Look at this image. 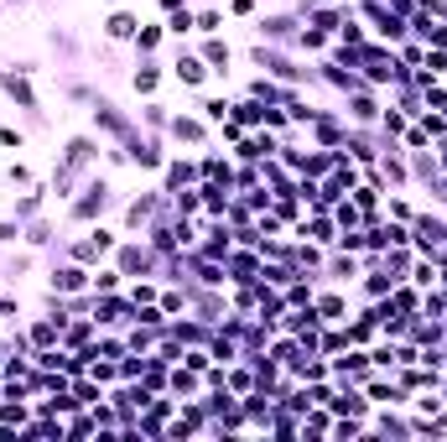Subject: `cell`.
Here are the masks:
<instances>
[{"label": "cell", "instance_id": "1", "mask_svg": "<svg viewBox=\"0 0 447 442\" xmlns=\"http://www.w3.org/2000/svg\"><path fill=\"white\" fill-rule=\"evenodd\" d=\"M105 203H109V182L99 177V182H89V187H83V198L73 203V219H78V224H89L94 213H105Z\"/></svg>", "mask_w": 447, "mask_h": 442}, {"label": "cell", "instance_id": "2", "mask_svg": "<svg viewBox=\"0 0 447 442\" xmlns=\"http://www.w3.org/2000/svg\"><path fill=\"white\" fill-rule=\"evenodd\" d=\"M250 58H255L265 73H276V78H292V83H296V78H312V68H296V63H286L281 52H265V47H255Z\"/></svg>", "mask_w": 447, "mask_h": 442}, {"label": "cell", "instance_id": "3", "mask_svg": "<svg viewBox=\"0 0 447 442\" xmlns=\"http://www.w3.org/2000/svg\"><path fill=\"white\" fill-rule=\"evenodd\" d=\"M0 83H6V94H11V99H16V105H21L32 120H42V109H36V94H32V83H26V73H11V68H6V73H0Z\"/></svg>", "mask_w": 447, "mask_h": 442}, {"label": "cell", "instance_id": "4", "mask_svg": "<svg viewBox=\"0 0 447 442\" xmlns=\"http://www.w3.org/2000/svg\"><path fill=\"white\" fill-rule=\"evenodd\" d=\"M47 281H52V291H58V297H68V291H78L83 281H89V271H83V266H58Z\"/></svg>", "mask_w": 447, "mask_h": 442}, {"label": "cell", "instance_id": "5", "mask_svg": "<svg viewBox=\"0 0 447 442\" xmlns=\"http://www.w3.org/2000/svg\"><path fill=\"white\" fill-rule=\"evenodd\" d=\"M120 271H125V276L151 271V250H146V244H125V250H120Z\"/></svg>", "mask_w": 447, "mask_h": 442}, {"label": "cell", "instance_id": "6", "mask_svg": "<svg viewBox=\"0 0 447 442\" xmlns=\"http://www.w3.org/2000/svg\"><path fill=\"white\" fill-rule=\"evenodd\" d=\"M255 32L271 36V42H286V36H296V21H292V16H260Z\"/></svg>", "mask_w": 447, "mask_h": 442}, {"label": "cell", "instance_id": "7", "mask_svg": "<svg viewBox=\"0 0 447 442\" xmlns=\"http://www.w3.org/2000/svg\"><path fill=\"white\" fill-rule=\"evenodd\" d=\"M135 26H141V21H135V16H130V11H115V16H109V21H105V32L115 36V42H125V36H135Z\"/></svg>", "mask_w": 447, "mask_h": 442}, {"label": "cell", "instance_id": "8", "mask_svg": "<svg viewBox=\"0 0 447 442\" xmlns=\"http://www.w3.org/2000/svg\"><path fill=\"white\" fill-rule=\"evenodd\" d=\"M203 63H208V68H229V42H219V36H208V42H203Z\"/></svg>", "mask_w": 447, "mask_h": 442}, {"label": "cell", "instance_id": "9", "mask_svg": "<svg viewBox=\"0 0 447 442\" xmlns=\"http://www.w3.org/2000/svg\"><path fill=\"white\" fill-rule=\"evenodd\" d=\"M193 177H198L193 162H172L166 167V193H182V182H193Z\"/></svg>", "mask_w": 447, "mask_h": 442}, {"label": "cell", "instance_id": "10", "mask_svg": "<svg viewBox=\"0 0 447 442\" xmlns=\"http://www.w3.org/2000/svg\"><path fill=\"white\" fill-rule=\"evenodd\" d=\"M177 78H182V83H203V78H208V63H203V58H177Z\"/></svg>", "mask_w": 447, "mask_h": 442}, {"label": "cell", "instance_id": "11", "mask_svg": "<svg viewBox=\"0 0 447 442\" xmlns=\"http://www.w3.org/2000/svg\"><path fill=\"white\" fill-rule=\"evenodd\" d=\"M318 307V323H338L343 313H349V302H343V297H323V302H312Z\"/></svg>", "mask_w": 447, "mask_h": 442}, {"label": "cell", "instance_id": "12", "mask_svg": "<svg viewBox=\"0 0 447 442\" xmlns=\"http://www.w3.org/2000/svg\"><path fill=\"white\" fill-rule=\"evenodd\" d=\"M172 136H177V140H203V120L177 115V120H172Z\"/></svg>", "mask_w": 447, "mask_h": 442}, {"label": "cell", "instance_id": "13", "mask_svg": "<svg viewBox=\"0 0 447 442\" xmlns=\"http://www.w3.org/2000/svg\"><path fill=\"white\" fill-rule=\"evenodd\" d=\"M328 411H338V417H364L369 401H359V396H338V401H328Z\"/></svg>", "mask_w": 447, "mask_h": 442}, {"label": "cell", "instance_id": "14", "mask_svg": "<svg viewBox=\"0 0 447 442\" xmlns=\"http://www.w3.org/2000/svg\"><path fill=\"white\" fill-rule=\"evenodd\" d=\"M172 390H177V396H198V370H188V364H182V370L172 375Z\"/></svg>", "mask_w": 447, "mask_h": 442}, {"label": "cell", "instance_id": "15", "mask_svg": "<svg viewBox=\"0 0 447 442\" xmlns=\"http://www.w3.org/2000/svg\"><path fill=\"white\" fill-rule=\"evenodd\" d=\"M255 276H260V266H255L250 255H235V260H229V281H255Z\"/></svg>", "mask_w": 447, "mask_h": 442}, {"label": "cell", "instance_id": "16", "mask_svg": "<svg viewBox=\"0 0 447 442\" xmlns=\"http://www.w3.org/2000/svg\"><path fill=\"white\" fill-rule=\"evenodd\" d=\"M353 120H364V125H369V120H380V105H375V99H369V94H359V99H353Z\"/></svg>", "mask_w": 447, "mask_h": 442}, {"label": "cell", "instance_id": "17", "mask_svg": "<svg viewBox=\"0 0 447 442\" xmlns=\"http://www.w3.org/2000/svg\"><path fill=\"white\" fill-rule=\"evenodd\" d=\"M151 209H156V198H135L130 203V229H141V224L151 219Z\"/></svg>", "mask_w": 447, "mask_h": 442}, {"label": "cell", "instance_id": "18", "mask_svg": "<svg viewBox=\"0 0 447 442\" xmlns=\"http://www.w3.org/2000/svg\"><path fill=\"white\" fill-rule=\"evenodd\" d=\"M63 432H68V437H89V432H99V421H94V417H73Z\"/></svg>", "mask_w": 447, "mask_h": 442}, {"label": "cell", "instance_id": "19", "mask_svg": "<svg viewBox=\"0 0 447 442\" xmlns=\"http://www.w3.org/2000/svg\"><path fill=\"white\" fill-rule=\"evenodd\" d=\"M156 83H162V73H156V68H151V63H146V68H141V73H135V89H141V94H151V89H156Z\"/></svg>", "mask_w": 447, "mask_h": 442}, {"label": "cell", "instance_id": "20", "mask_svg": "<svg viewBox=\"0 0 447 442\" xmlns=\"http://www.w3.org/2000/svg\"><path fill=\"white\" fill-rule=\"evenodd\" d=\"M380 125H385V136H390V140H395V136H406V120H400L395 109H390V115H380Z\"/></svg>", "mask_w": 447, "mask_h": 442}, {"label": "cell", "instance_id": "21", "mask_svg": "<svg viewBox=\"0 0 447 442\" xmlns=\"http://www.w3.org/2000/svg\"><path fill=\"white\" fill-rule=\"evenodd\" d=\"M203 115H208V120H219V125H224V120H229V99H208V105H203Z\"/></svg>", "mask_w": 447, "mask_h": 442}, {"label": "cell", "instance_id": "22", "mask_svg": "<svg viewBox=\"0 0 447 442\" xmlns=\"http://www.w3.org/2000/svg\"><path fill=\"white\" fill-rule=\"evenodd\" d=\"M120 281H125V271H99V281H94V291H115Z\"/></svg>", "mask_w": 447, "mask_h": 442}, {"label": "cell", "instance_id": "23", "mask_svg": "<svg viewBox=\"0 0 447 442\" xmlns=\"http://www.w3.org/2000/svg\"><path fill=\"white\" fill-rule=\"evenodd\" d=\"M375 427H380V432H395V437H406V432H411L406 421H395V417H390V411H385V417H375Z\"/></svg>", "mask_w": 447, "mask_h": 442}, {"label": "cell", "instance_id": "24", "mask_svg": "<svg viewBox=\"0 0 447 442\" xmlns=\"http://www.w3.org/2000/svg\"><path fill=\"white\" fill-rule=\"evenodd\" d=\"M219 26H224V16L213 11V6H208V11H198V32H219Z\"/></svg>", "mask_w": 447, "mask_h": 442}, {"label": "cell", "instance_id": "25", "mask_svg": "<svg viewBox=\"0 0 447 442\" xmlns=\"http://www.w3.org/2000/svg\"><path fill=\"white\" fill-rule=\"evenodd\" d=\"M422 130H426V136H447V115H426Z\"/></svg>", "mask_w": 447, "mask_h": 442}, {"label": "cell", "instance_id": "26", "mask_svg": "<svg viewBox=\"0 0 447 442\" xmlns=\"http://www.w3.org/2000/svg\"><path fill=\"white\" fill-rule=\"evenodd\" d=\"M0 146H11V151H21L26 140H21V130H11V125H0Z\"/></svg>", "mask_w": 447, "mask_h": 442}, {"label": "cell", "instance_id": "27", "mask_svg": "<svg viewBox=\"0 0 447 442\" xmlns=\"http://www.w3.org/2000/svg\"><path fill=\"white\" fill-rule=\"evenodd\" d=\"M21 234V219H0V244H11Z\"/></svg>", "mask_w": 447, "mask_h": 442}, {"label": "cell", "instance_id": "28", "mask_svg": "<svg viewBox=\"0 0 447 442\" xmlns=\"http://www.w3.org/2000/svg\"><path fill=\"white\" fill-rule=\"evenodd\" d=\"M135 36H141V52H151V47L162 42V26H146V32H135Z\"/></svg>", "mask_w": 447, "mask_h": 442}, {"label": "cell", "instance_id": "29", "mask_svg": "<svg viewBox=\"0 0 447 442\" xmlns=\"http://www.w3.org/2000/svg\"><path fill=\"white\" fill-rule=\"evenodd\" d=\"M333 276H338V281H353V276H359V266H353V260H333Z\"/></svg>", "mask_w": 447, "mask_h": 442}, {"label": "cell", "instance_id": "30", "mask_svg": "<svg viewBox=\"0 0 447 442\" xmlns=\"http://www.w3.org/2000/svg\"><path fill=\"white\" fill-rule=\"evenodd\" d=\"M411 281H422V286H437V260H432V266H416Z\"/></svg>", "mask_w": 447, "mask_h": 442}, {"label": "cell", "instance_id": "31", "mask_svg": "<svg viewBox=\"0 0 447 442\" xmlns=\"http://www.w3.org/2000/svg\"><path fill=\"white\" fill-rule=\"evenodd\" d=\"M359 432H364L359 421H333V437H359Z\"/></svg>", "mask_w": 447, "mask_h": 442}, {"label": "cell", "instance_id": "32", "mask_svg": "<svg viewBox=\"0 0 447 442\" xmlns=\"http://www.w3.org/2000/svg\"><path fill=\"white\" fill-rule=\"evenodd\" d=\"M302 432H333V421H328V417H323V411H318V417H312V421H302Z\"/></svg>", "mask_w": 447, "mask_h": 442}, {"label": "cell", "instance_id": "33", "mask_svg": "<svg viewBox=\"0 0 447 442\" xmlns=\"http://www.w3.org/2000/svg\"><path fill=\"white\" fill-rule=\"evenodd\" d=\"M130 302H135V307H141V302H156V286H135V291H130Z\"/></svg>", "mask_w": 447, "mask_h": 442}, {"label": "cell", "instance_id": "34", "mask_svg": "<svg viewBox=\"0 0 447 442\" xmlns=\"http://www.w3.org/2000/svg\"><path fill=\"white\" fill-rule=\"evenodd\" d=\"M426 140H432V136H426V130H406V146H411V151H422Z\"/></svg>", "mask_w": 447, "mask_h": 442}, {"label": "cell", "instance_id": "35", "mask_svg": "<svg viewBox=\"0 0 447 442\" xmlns=\"http://www.w3.org/2000/svg\"><path fill=\"white\" fill-rule=\"evenodd\" d=\"M182 364H188V370H208V354H203V349H193V354H188Z\"/></svg>", "mask_w": 447, "mask_h": 442}, {"label": "cell", "instance_id": "36", "mask_svg": "<svg viewBox=\"0 0 447 442\" xmlns=\"http://www.w3.org/2000/svg\"><path fill=\"white\" fill-rule=\"evenodd\" d=\"M229 11H235V16H250V11H255V0H229Z\"/></svg>", "mask_w": 447, "mask_h": 442}, {"label": "cell", "instance_id": "37", "mask_svg": "<svg viewBox=\"0 0 447 442\" xmlns=\"http://www.w3.org/2000/svg\"><path fill=\"white\" fill-rule=\"evenodd\" d=\"M16 313V302H11V297H0V317H11Z\"/></svg>", "mask_w": 447, "mask_h": 442}, {"label": "cell", "instance_id": "38", "mask_svg": "<svg viewBox=\"0 0 447 442\" xmlns=\"http://www.w3.org/2000/svg\"><path fill=\"white\" fill-rule=\"evenodd\" d=\"M162 6H166V11H182V6H188V0H162Z\"/></svg>", "mask_w": 447, "mask_h": 442}, {"label": "cell", "instance_id": "39", "mask_svg": "<svg viewBox=\"0 0 447 442\" xmlns=\"http://www.w3.org/2000/svg\"><path fill=\"white\" fill-rule=\"evenodd\" d=\"M11 6H21V0H11Z\"/></svg>", "mask_w": 447, "mask_h": 442}]
</instances>
